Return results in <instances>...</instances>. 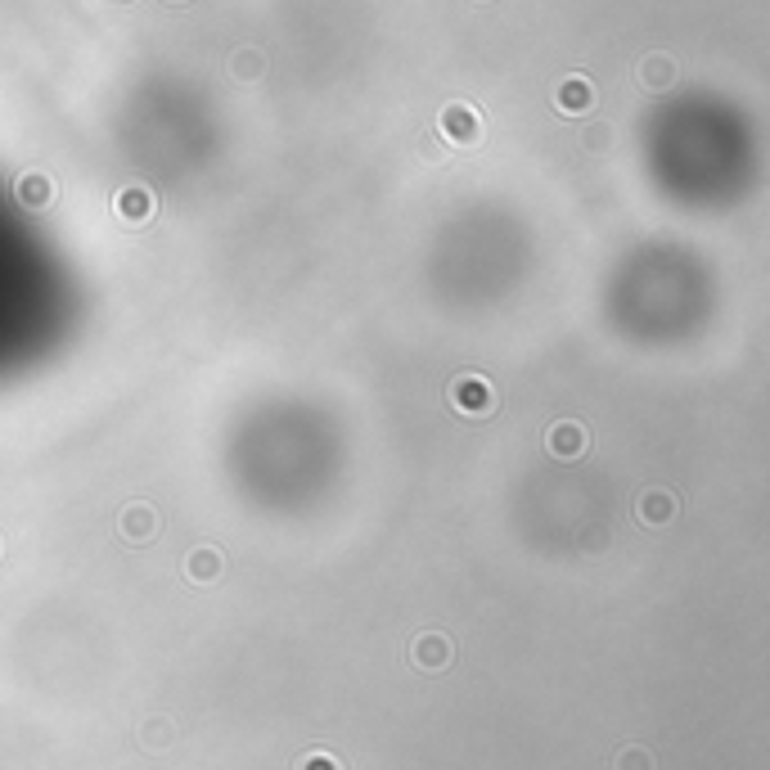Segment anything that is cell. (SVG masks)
I'll use <instances>...</instances> for the list:
<instances>
[{"label": "cell", "instance_id": "6da1fadb", "mask_svg": "<svg viewBox=\"0 0 770 770\" xmlns=\"http://www.w3.org/2000/svg\"><path fill=\"white\" fill-rule=\"evenodd\" d=\"M559 104L568 113H581V109H590V104H595V91H590L581 77H568V82H563V91H559Z\"/></svg>", "mask_w": 770, "mask_h": 770}, {"label": "cell", "instance_id": "7a4b0ae2", "mask_svg": "<svg viewBox=\"0 0 770 770\" xmlns=\"http://www.w3.org/2000/svg\"><path fill=\"white\" fill-rule=\"evenodd\" d=\"M442 127H451L460 140H478V122H473V113L464 109V104H451V109L442 113Z\"/></svg>", "mask_w": 770, "mask_h": 770}, {"label": "cell", "instance_id": "3957f363", "mask_svg": "<svg viewBox=\"0 0 770 770\" xmlns=\"http://www.w3.org/2000/svg\"><path fill=\"white\" fill-rule=\"evenodd\" d=\"M640 77H644V86H671V77H676V68H671V59H662V55H653V59H644V68H640Z\"/></svg>", "mask_w": 770, "mask_h": 770}, {"label": "cell", "instance_id": "277c9868", "mask_svg": "<svg viewBox=\"0 0 770 770\" xmlns=\"http://www.w3.org/2000/svg\"><path fill=\"white\" fill-rule=\"evenodd\" d=\"M235 73H239V77H244V82H248V77H257V73H262V59H257L253 50H244V55L235 59Z\"/></svg>", "mask_w": 770, "mask_h": 770}]
</instances>
